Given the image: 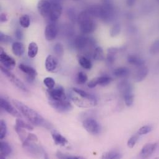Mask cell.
I'll return each mask as SVG.
<instances>
[{
  "mask_svg": "<svg viewBox=\"0 0 159 159\" xmlns=\"http://www.w3.org/2000/svg\"><path fill=\"white\" fill-rule=\"evenodd\" d=\"M12 103L19 111L33 125L37 126H45L46 121L44 118L35 110L30 108L22 102L14 99Z\"/></svg>",
  "mask_w": 159,
  "mask_h": 159,
  "instance_id": "1",
  "label": "cell"
},
{
  "mask_svg": "<svg viewBox=\"0 0 159 159\" xmlns=\"http://www.w3.org/2000/svg\"><path fill=\"white\" fill-rule=\"evenodd\" d=\"M92 16L89 11H84L78 17L80 32L84 35L91 34L95 29V23L92 19Z\"/></svg>",
  "mask_w": 159,
  "mask_h": 159,
  "instance_id": "2",
  "label": "cell"
},
{
  "mask_svg": "<svg viewBox=\"0 0 159 159\" xmlns=\"http://www.w3.org/2000/svg\"><path fill=\"white\" fill-rule=\"evenodd\" d=\"M47 94L49 100L51 101H63L68 100L65 90L61 85L48 89L47 90Z\"/></svg>",
  "mask_w": 159,
  "mask_h": 159,
  "instance_id": "3",
  "label": "cell"
},
{
  "mask_svg": "<svg viewBox=\"0 0 159 159\" xmlns=\"http://www.w3.org/2000/svg\"><path fill=\"white\" fill-rule=\"evenodd\" d=\"M84 129L90 134L97 135L100 133L102 128L98 122L93 118H87L84 119L82 123Z\"/></svg>",
  "mask_w": 159,
  "mask_h": 159,
  "instance_id": "4",
  "label": "cell"
},
{
  "mask_svg": "<svg viewBox=\"0 0 159 159\" xmlns=\"http://www.w3.org/2000/svg\"><path fill=\"white\" fill-rule=\"evenodd\" d=\"M0 69L2 71V73H4V75L18 89H19L20 90H21L25 92H29L27 88L25 87L24 84L20 80L18 79L14 75H13L9 70L6 69L3 66H1Z\"/></svg>",
  "mask_w": 159,
  "mask_h": 159,
  "instance_id": "5",
  "label": "cell"
},
{
  "mask_svg": "<svg viewBox=\"0 0 159 159\" xmlns=\"http://www.w3.org/2000/svg\"><path fill=\"white\" fill-rule=\"evenodd\" d=\"M50 105L59 113H67L73 109V106L69 100L63 101H51L49 100Z\"/></svg>",
  "mask_w": 159,
  "mask_h": 159,
  "instance_id": "6",
  "label": "cell"
},
{
  "mask_svg": "<svg viewBox=\"0 0 159 159\" xmlns=\"http://www.w3.org/2000/svg\"><path fill=\"white\" fill-rule=\"evenodd\" d=\"M0 61L4 68L9 70H12L16 65L15 60L5 53L2 47L0 48Z\"/></svg>",
  "mask_w": 159,
  "mask_h": 159,
  "instance_id": "7",
  "label": "cell"
},
{
  "mask_svg": "<svg viewBox=\"0 0 159 159\" xmlns=\"http://www.w3.org/2000/svg\"><path fill=\"white\" fill-rule=\"evenodd\" d=\"M62 12H63V8L61 5L57 2H53L52 4L49 19L52 22H55L58 20L59 18L61 17Z\"/></svg>",
  "mask_w": 159,
  "mask_h": 159,
  "instance_id": "8",
  "label": "cell"
},
{
  "mask_svg": "<svg viewBox=\"0 0 159 159\" xmlns=\"http://www.w3.org/2000/svg\"><path fill=\"white\" fill-rule=\"evenodd\" d=\"M0 106L3 110H4L6 112L12 115L13 116L17 118L21 117L20 113L19 111V110H17L16 108L11 105V103L8 101L2 98H1L0 99Z\"/></svg>",
  "mask_w": 159,
  "mask_h": 159,
  "instance_id": "9",
  "label": "cell"
},
{
  "mask_svg": "<svg viewBox=\"0 0 159 159\" xmlns=\"http://www.w3.org/2000/svg\"><path fill=\"white\" fill-rule=\"evenodd\" d=\"M158 146L157 143H148L142 148L139 156L142 159H148L156 151Z\"/></svg>",
  "mask_w": 159,
  "mask_h": 159,
  "instance_id": "10",
  "label": "cell"
},
{
  "mask_svg": "<svg viewBox=\"0 0 159 159\" xmlns=\"http://www.w3.org/2000/svg\"><path fill=\"white\" fill-rule=\"evenodd\" d=\"M93 43L94 42L93 40L84 35L78 36L75 42V47L79 50H83Z\"/></svg>",
  "mask_w": 159,
  "mask_h": 159,
  "instance_id": "11",
  "label": "cell"
},
{
  "mask_svg": "<svg viewBox=\"0 0 159 159\" xmlns=\"http://www.w3.org/2000/svg\"><path fill=\"white\" fill-rule=\"evenodd\" d=\"M52 4L45 0L40 1L37 4V9L39 14L43 17H49Z\"/></svg>",
  "mask_w": 159,
  "mask_h": 159,
  "instance_id": "12",
  "label": "cell"
},
{
  "mask_svg": "<svg viewBox=\"0 0 159 159\" xmlns=\"http://www.w3.org/2000/svg\"><path fill=\"white\" fill-rule=\"evenodd\" d=\"M58 27L54 24H50L47 25L45 29V37L48 41H52L55 39L58 35Z\"/></svg>",
  "mask_w": 159,
  "mask_h": 159,
  "instance_id": "13",
  "label": "cell"
},
{
  "mask_svg": "<svg viewBox=\"0 0 159 159\" xmlns=\"http://www.w3.org/2000/svg\"><path fill=\"white\" fill-rule=\"evenodd\" d=\"M111 80H112L111 78L108 76H100L90 80L88 84V86L90 88H94L97 85L104 87L110 84Z\"/></svg>",
  "mask_w": 159,
  "mask_h": 159,
  "instance_id": "14",
  "label": "cell"
},
{
  "mask_svg": "<svg viewBox=\"0 0 159 159\" xmlns=\"http://www.w3.org/2000/svg\"><path fill=\"white\" fill-rule=\"evenodd\" d=\"M19 68L21 71L26 74L28 80H30V81L35 80L37 76V72L36 70L30 66L24 64H20L19 65Z\"/></svg>",
  "mask_w": 159,
  "mask_h": 159,
  "instance_id": "15",
  "label": "cell"
},
{
  "mask_svg": "<svg viewBox=\"0 0 159 159\" xmlns=\"http://www.w3.org/2000/svg\"><path fill=\"white\" fill-rule=\"evenodd\" d=\"M113 17V9L110 4H106L102 7L100 18L106 22H110Z\"/></svg>",
  "mask_w": 159,
  "mask_h": 159,
  "instance_id": "16",
  "label": "cell"
},
{
  "mask_svg": "<svg viewBox=\"0 0 159 159\" xmlns=\"http://www.w3.org/2000/svg\"><path fill=\"white\" fill-rule=\"evenodd\" d=\"M45 65L48 72H54L58 68V61L54 56L50 55L46 58Z\"/></svg>",
  "mask_w": 159,
  "mask_h": 159,
  "instance_id": "17",
  "label": "cell"
},
{
  "mask_svg": "<svg viewBox=\"0 0 159 159\" xmlns=\"http://www.w3.org/2000/svg\"><path fill=\"white\" fill-rule=\"evenodd\" d=\"M73 90L75 93H76L78 95H79L80 97H81L82 98L89 100L93 104V106L97 105V98L95 97V96L94 95L89 93H88V92H85V91H84L82 89H80L76 88V87L73 88Z\"/></svg>",
  "mask_w": 159,
  "mask_h": 159,
  "instance_id": "18",
  "label": "cell"
},
{
  "mask_svg": "<svg viewBox=\"0 0 159 159\" xmlns=\"http://www.w3.org/2000/svg\"><path fill=\"white\" fill-rule=\"evenodd\" d=\"M52 136L56 145L65 146L68 143V140L65 137L62 136L58 131L55 129L52 131Z\"/></svg>",
  "mask_w": 159,
  "mask_h": 159,
  "instance_id": "19",
  "label": "cell"
},
{
  "mask_svg": "<svg viewBox=\"0 0 159 159\" xmlns=\"http://www.w3.org/2000/svg\"><path fill=\"white\" fill-rule=\"evenodd\" d=\"M148 73H149V70L148 67L145 66L139 67V70H138L135 75V78H134L135 81L137 82H142L148 76Z\"/></svg>",
  "mask_w": 159,
  "mask_h": 159,
  "instance_id": "20",
  "label": "cell"
},
{
  "mask_svg": "<svg viewBox=\"0 0 159 159\" xmlns=\"http://www.w3.org/2000/svg\"><path fill=\"white\" fill-rule=\"evenodd\" d=\"M118 89L124 95L128 93L133 92V87L128 80H122L118 85Z\"/></svg>",
  "mask_w": 159,
  "mask_h": 159,
  "instance_id": "21",
  "label": "cell"
},
{
  "mask_svg": "<svg viewBox=\"0 0 159 159\" xmlns=\"http://www.w3.org/2000/svg\"><path fill=\"white\" fill-rule=\"evenodd\" d=\"M0 151L1 159H5L11 154L12 149L7 143L1 141L0 143Z\"/></svg>",
  "mask_w": 159,
  "mask_h": 159,
  "instance_id": "22",
  "label": "cell"
},
{
  "mask_svg": "<svg viewBox=\"0 0 159 159\" xmlns=\"http://www.w3.org/2000/svg\"><path fill=\"white\" fill-rule=\"evenodd\" d=\"M12 51L14 55L17 57H21L24 53L25 47L22 43L16 42L12 45Z\"/></svg>",
  "mask_w": 159,
  "mask_h": 159,
  "instance_id": "23",
  "label": "cell"
},
{
  "mask_svg": "<svg viewBox=\"0 0 159 159\" xmlns=\"http://www.w3.org/2000/svg\"><path fill=\"white\" fill-rule=\"evenodd\" d=\"M129 69L126 67L117 68L113 71L114 76L118 78H125L129 76Z\"/></svg>",
  "mask_w": 159,
  "mask_h": 159,
  "instance_id": "24",
  "label": "cell"
},
{
  "mask_svg": "<svg viewBox=\"0 0 159 159\" xmlns=\"http://www.w3.org/2000/svg\"><path fill=\"white\" fill-rule=\"evenodd\" d=\"M128 61L132 65H134L137 67H141L144 65L145 61L135 55H129L128 57Z\"/></svg>",
  "mask_w": 159,
  "mask_h": 159,
  "instance_id": "25",
  "label": "cell"
},
{
  "mask_svg": "<svg viewBox=\"0 0 159 159\" xmlns=\"http://www.w3.org/2000/svg\"><path fill=\"white\" fill-rule=\"evenodd\" d=\"M118 52V49L117 48L112 47L108 49L107 57V61L108 65H112L114 63Z\"/></svg>",
  "mask_w": 159,
  "mask_h": 159,
  "instance_id": "26",
  "label": "cell"
},
{
  "mask_svg": "<svg viewBox=\"0 0 159 159\" xmlns=\"http://www.w3.org/2000/svg\"><path fill=\"white\" fill-rule=\"evenodd\" d=\"M78 62L80 65L85 70H90L92 66L91 61L84 56H80L78 58Z\"/></svg>",
  "mask_w": 159,
  "mask_h": 159,
  "instance_id": "27",
  "label": "cell"
},
{
  "mask_svg": "<svg viewBox=\"0 0 159 159\" xmlns=\"http://www.w3.org/2000/svg\"><path fill=\"white\" fill-rule=\"evenodd\" d=\"M38 46L36 43L31 42L28 47V56L30 58H34L36 57L38 53Z\"/></svg>",
  "mask_w": 159,
  "mask_h": 159,
  "instance_id": "28",
  "label": "cell"
},
{
  "mask_svg": "<svg viewBox=\"0 0 159 159\" xmlns=\"http://www.w3.org/2000/svg\"><path fill=\"white\" fill-rule=\"evenodd\" d=\"M102 158L106 159H121L122 155L121 154L116 151H111L108 152L103 153L102 156Z\"/></svg>",
  "mask_w": 159,
  "mask_h": 159,
  "instance_id": "29",
  "label": "cell"
},
{
  "mask_svg": "<svg viewBox=\"0 0 159 159\" xmlns=\"http://www.w3.org/2000/svg\"><path fill=\"white\" fill-rule=\"evenodd\" d=\"M93 58L96 61H101L104 59V53L102 47H97L93 52Z\"/></svg>",
  "mask_w": 159,
  "mask_h": 159,
  "instance_id": "30",
  "label": "cell"
},
{
  "mask_svg": "<svg viewBox=\"0 0 159 159\" xmlns=\"http://www.w3.org/2000/svg\"><path fill=\"white\" fill-rule=\"evenodd\" d=\"M15 131L17 133V134L20 140L22 143H24L26 140L27 137L26 131L24 129V128H22L17 126V125H16V126H15Z\"/></svg>",
  "mask_w": 159,
  "mask_h": 159,
  "instance_id": "31",
  "label": "cell"
},
{
  "mask_svg": "<svg viewBox=\"0 0 159 159\" xmlns=\"http://www.w3.org/2000/svg\"><path fill=\"white\" fill-rule=\"evenodd\" d=\"M19 24L24 28H27L30 24V17L28 15H23L19 18Z\"/></svg>",
  "mask_w": 159,
  "mask_h": 159,
  "instance_id": "32",
  "label": "cell"
},
{
  "mask_svg": "<svg viewBox=\"0 0 159 159\" xmlns=\"http://www.w3.org/2000/svg\"><path fill=\"white\" fill-rule=\"evenodd\" d=\"M124 96V99H125V102L126 106L128 107H131L133 105L134 101V95L133 94V92L128 93Z\"/></svg>",
  "mask_w": 159,
  "mask_h": 159,
  "instance_id": "33",
  "label": "cell"
},
{
  "mask_svg": "<svg viewBox=\"0 0 159 159\" xmlns=\"http://www.w3.org/2000/svg\"><path fill=\"white\" fill-rule=\"evenodd\" d=\"M7 125L6 122L1 120L0 121V139H3L7 134Z\"/></svg>",
  "mask_w": 159,
  "mask_h": 159,
  "instance_id": "34",
  "label": "cell"
},
{
  "mask_svg": "<svg viewBox=\"0 0 159 159\" xmlns=\"http://www.w3.org/2000/svg\"><path fill=\"white\" fill-rule=\"evenodd\" d=\"M16 124L17 126H19L22 128H24L25 129H27L29 131H32L34 129V128L32 125L24 122L21 119H17L16 121Z\"/></svg>",
  "mask_w": 159,
  "mask_h": 159,
  "instance_id": "35",
  "label": "cell"
},
{
  "mask_svg": "<svg viewBox=\"0 0 159 159\" xmlns=\"http://www.w3.org/2000/svg\"><path fill=\"white\" fill-rule=\"evenodd\" d=\"M152 131V127L151 126L145 125L139 129L137 134L139 136H142V135L147 134L151 133Z\"/></svg>",
  "mask_w": 159,
  "mask_h": 159,
  "instance_id": "36",
  "label": "cell"
},
{
  "mask_svg": "<svg viewBox=\"0 0 159 159\" xmlns=\"http://www.w3.org/2000/svg\"><path fill=\"white\" fill-rule=\"evenodd\" d=\"M150 53L152 55H155L159 53V40H156L150 48Z\"/></svg>",
  "mask_w": 159,
  "mask_h": 159,
  "instance_id": "37",
  "label": "cell"
},
{
  "mask_svg": "<svg viewBox=\"0 0 159 159\" xmlns=\"http://www.w3.org/2000/svg\"><path fill=\"white\" fill-rule=\"evenodd\" d=\"M87 80H88V78L85 73L82 71L78 73L77 75V78H76L77 83L80 84H84L87 81Z\"/></svg>",
  "mask_w": 159,
  "mask_h": 159,
  "instance_id": "38",
  "label": "cell"
},
{
  "mask_svg": "<svg viewBox=\"0 0 159 159\" xmlns=\"http://www.w3.org/2000/svg\"><path fill=\"white\" fill-rule=\"evenodd\" d=\"M139 139V135L138 134H136L133 136L132 137H131L129 140L128 141L127 143V146L129 148L132 149L134 147V146L136 145V144L137 143Z\"/></svg>",
  "mask_w": 159,
  "mask_h": 159,
  "instance_id": "39",
  "label": "cell"
},
{
  "mask_svg": "<svg viewBox=\"0 0 159 159\" xmlns=\"http://www.w3.org/2000/svg\"><path fill=\"white\" fill-rule=\"evenodd\" d=\"M43 84L48 88V89H51L54 88L55 85V81L53 78L51 77H47L43 80Z\"/></svg>",
  "mask_w": 159,
  "mask_h": 159,
  "instance_id": "40",
  "label": "cell"
},
{
  "mask_svg": "<svg viewBox=\"0 0 159 159\" xmlns=\"http://www.w3.org/2000/svg\"><path fill=\"white\" fill-rule=\"evenodd\" d=\"M55 53L58 56H62L64 54V47L63 45L60 43H57L53 47Z\"/></svg>",
  "mask_w": 159,
  "mask_h": 159,
  "instance_id": "41",
  "label": "cell"
},
{
  "mask_svg": "<svg viewBox=\"0 0 159 159\" xmlns=\"http://www.w3.org/2000/svg\"><path fill=\"white\" fill-rule=\"evenodd\" d=\"M57 157L59 159H84L80 156H69L66 155L61 152H58L57 154Z\"/></svg>",
  "mask_w": 159,
  "mask_h": 159,
  "instance_id": "42",
  "label": "cell"
},
{
  "mask_svg": "<svg viewBox=\"0 0 159 159\" xmlns=\"http://www.w3.org/2000/svg\"><path fill=\"white\" fill-rule=\"evenodd\" d=\"M121 30V26L120 24H117L113 26V27L110 30V35L113 37L117 36Z\"/></svg>",
  "mask_w": 159,
  "mask_h": 159,
  "instance_id": "43",
  "label": "cell"
},
{
  "mask_svg": "<svg viewBox=\"0 0 159 159\" xmlns=\"http://www.w3.org/2000/svg\"><path fill=\"white\" fill-rule=\"evenodd\" d=\"M0 41L2 43H9L12 41V39L10 36L1 32L0 33Z\"/></svg>",
  "mask_w": 159,
  "mask_h": 159,
  "instance_id": "44",
  "label": "cell"
},
{
  "mask_svg": "<svg viewBox=\"0 0 159 159\" xmlns=\"http://www.w3.org/2000/svg\"><path fill=\"white\" fill-rule=\"evenodd\" d=\"M27 141H31V142H35L37 143L38 141V138L37 136L32 133H29L26 139Z\"/></svg>",
  "mask_w": 159,
  "mask_h": 159,
  "instance_id": "45",
  "label": "cell"
},
{
  "mask_svg": "<svg viewBox=\"0 0 159 159\" xmlns=\"http://www.w3.org/2000/svg\"><path fill=\"white\" fill-rule=\"evenodd\" d=\"M15 36L16 38L19 40H21L23 39V32L20 30V29H17L15 32Z\"/></svg>",
  "mask_w": 159,
  "mask_h": 159,
  "instance_id": "46",
  "label": "cell"
},
{
  "mask_svg": "<svg viewBox=\"0 0 159 159\" xmlns=\"http://www.w3.org/2000/svg\"><path fill=\"white\" fill-rule=\"evenodd\" d=\"M7 16L6 14H4V13H2L1 14V16H0V20L1 22H5L6 21H7Z\"/></svg>",
  "mask_w": 159,
  "mask_h": 159,
  "instance_id": "47",
  "label": "cell"
},
{
  "mask_svg": "<svg viewBox=\"0 0 159 159\" xmlns=\"http://www.w3.org/2000/svg\"><path fill=\"white\" fill-rule=\"evenodd\" d=\"M136 0H127V4L129 6H133L134 2H135Z\"/></svg>",
  "mask_w": 159,
  "mask_h": 159,
  "instance_id": "48",
  "label": "cell"
},
{
  "mask_svg": "<svg viewBox=\"0 0 159 159\" xmlns=\"http://www.w3.org/2000/svg\"></svg>",
  "mask_w": 159,
  "mask_h": 159,
  "instance_id": "49",
  "label": "cell"
}]
</instances>
